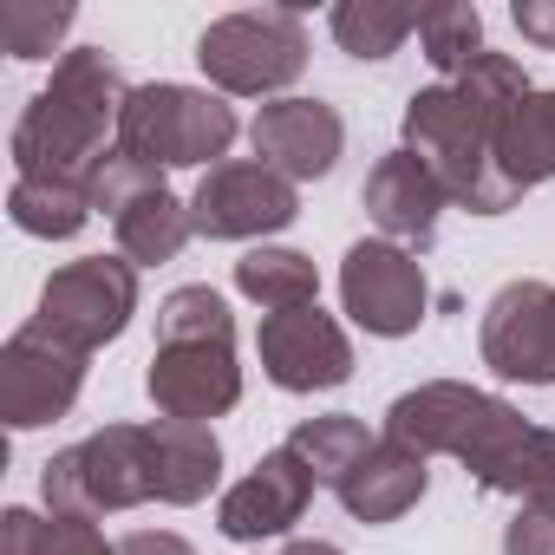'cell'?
Wrapping results in <instances>:
<instances>
[{"mask_svg":"<svg viewBox=\"0 0 555 555\" xmlns=\"http://www.w3.org/2000/svg\"><path fill=\"white\" fill-rule=\"evenodd\" d=\"M157 340H235L229 301L216 288H177L157 308Z\"/></svg>","mask_w":555,"mask_h":555,"instance_id":"cell-27","label":"cell"},{"mask_svg":"<svg viewBox=\"0 0 555 555\" xmlns=\"http://www.w3.org/2000/svg\"><path fill=\"white\" fill-rule=\"evenodd\" d=\"M516 27L535 47H555V8H548V0H516Z\"/></svg>","mask_w":555,"mask_h":555,"instance_id":"cell-31","label":"cell"},{"mask_svg":"<svg viewBox=\"0 0 555 555\" xmlns=\"http://www.w3.org/2000/svg\"><path fill=\"white\" fill-rule=\"evenodd\" d=\"M295 209H301L295 203V183L282 170H268L261 157L216 164L196 183V196H190V222L209 242H248V235H268V229H288Z\"/></svg>","mask_w":555,"mask_h":555,"instance_id":"cell-8","label":"cell"},{"mask_svg":"<svg viewBox=\"0 0 555 555\" xmlns=\"http://www.w3.org/2000/svg\"><path fill=\"white\" fill-rule=\"evenodd\" d=\"M496 131H503V112L464 99L457 86H425L405 105V151L425 157L431 177L444 183V196H457L477 216H496L522 196L496 170Z\"/></svg>","mask_w":555,"mask_h":555,"instance_id":"cell-3","label":"cell"},{"mask_svg":"<svg viewBox=\"0 0 555 555\" xmlns=\"http://www.w3.org/2000/svg\"><path fill=\"white\" fill-rule=\"evenodd\" d=\"M255 347H261V366L282 392H327V386H340L353 373V347L334 327V314H321V308L268 314Z\"/></svg>","mask_w":555,"mask_h":555,"instance_id":"cell-13","label":"cell"},{"mask_svg":"<svg viewBox=\"0 0 555 555\" xmlns=\"http://www.w3.org/2000/svg\"><path fill=\"white\" fill-rule=\"evenodd\" d=\"M73 27V8H34V0H8L0 8V47L14 60H53V40Z\"/></svg>","mask_w":555,"mask_h":555,"instance_id":"cell-28","label":"cell"},{"mask_svg":"<svg viewBox=\"0 0 555 555\" xmlns=\"http://www.w3.org/2000/svg\"><path fill=\"white\" fill-rule=\"evenodd\" d=\"M386 438L412 444L418 457L444 451L457 457L483 490L496 496H522V509H548L555 516V431L522 425L503 399L470 392V386H418L405 399H392L386 412Z\"/></svg>","mask_w":555,"mask_h":555,"instance_id":"cell-1","label":"cell"},{"mask_svg":"<svg viewBox=\"0 0 555 555\" xmlns=\"http://www.w3.org/2000/svg\"><path fill=\"white\" fill-rule=\"evenodd\" d=\"M196 60H203V73L222 92L261 99V92H282V86L301 79V66H308V27L288 8H248V14L216 21L196 40Z\"/></svg>","mask_w":555,"mask_h":555,"instance_id":"cell-6","label":"cell"},{"mask_svg":"<svg viewBox=\"0 0 555 555\" xmlns=\"http://www.w3.org/2000/svg\"><path fill=\"white\" fill-rule=\"evenodd\" d=\"M112 222H118V248H125V261H131V268L170 261V255H177V248L196 235L190 209H183V203L164 190V177H151V183H144V190H138V196H131V203H125Z\"/></svg>","mask_w":555,"mask_h":555,"instance_id":"cell-19","label":"cell"},{"mask_svg":"<svg viewBox=\"0 0 555 555\" xmlns=\"http://www.w3.org/2000/svg\"><path fill=\"white\" fill-rule=\"evenodd\" d=\"M366 209H373V222L392 235V242H431L438 235V209H444V183L431 177V164L425 157H412V151H392V157H379L373 164V177H366Z\"/></svg>","mask_w":555,"mask_h":555,"instance_id":"cell-16","label":"cell"},{"mask_svg":"<svg viewBox=\"0 0 555 555\" xmlns=\"http://www.w3.org/2000/svg\"><path fill=\"white\" fill-rule=\"evenodd\" d=\"M308 496H314V470L282 444V451H268L229 496H222V509H216V522H222V535H235V542H261V535H288L295 522H301V509H308Z\"/></svg>","mask_w":555,"mask_h":555,"instance_id":"cell-14","label":"cell"},{"mask_svg":"<svg viewBox=\"0 0 555 555\" xmlns=\"http://www.w3.org/2000/svg\"><path fill=\"white\" fill-rule=\"evenodd\" d=\"M0 555H112V548H105V535L86 516L8 509V516H0Z\"/></svg>","mask_w":555,"mask_h":555,"instance_id":"cell-23","label":"cell"},{"mask_svg":"<svg viewBox=\"0 0 555 555\" xmlns=\"http://www.w3.org/2000/svg\"><path fill=\"white\" fill-rule=\"evenodd\" d=\"M235 144V112L209 92H190V86H144L125 99V118H118V151L138 157V164H209Z\"/></svg>","mask_w":555,"mask_h":555,"instance_id":"cell-4","label":"cell"},{"mask_svg":"<svg viewBox=\"0 0 555 555\" xmlns=\"http://www.w3.org/2000/svg\"><path fill=\"white\" fill-rule=\"evenodd\" d=\"M483 366L522 386H555V288L509 282L483 314Z\"/></svg>","mask_w":555,"mask_h":555,"instance_id":"cell-12","label":"cell"},{"mask_svg":"<svg viewBox=\"0 0 555 555\" xmlns=\"http://www.w3.org/2000/svg\"><path fill=\"white\" fill-rule=\"evenodd\" d=\"M151 399L164 418L203 425L242 399L235 340H157L151 353Z\"/></svg>","mask_w":555,"mask_h":555,"instance_id":"cell-11","label":"cell"},{"mask_svg":"<svg viewBox=\"0 0 555 555\" xmlns=\"http://www.w3.org/2000/svg\"><path fill=\"white\" fill-rule=\"evenodd\" d=\"M86 216H92V183H66V177H14V222L27 229V235H53V242H66V235H79L86 229Z\"/></svg>","mask_w":555,"mask_h":555,"instance_id":"cell-22","label":"cell"},{"mask_svg":"<svg viewBox=\"0 0 555 555\" xmlns=\"http://www.w3.org/2000/svg\"><path fill=\"white\" fill-rule=\"evenodd\" d=\"M235 288H242L248 301H261L268 314H288V308H314L321 274H314V261L295 255V248H248V255L235 261Z\"/></svg>","mask_w":555,"mask_h":555,"instance_id":"cell-21","label":"cell"},{"mask_svg":"<svg viewBox=\"0 0 555 555\" xmlns=\"http://www.w3.org/2000/svg\"><path fill=\"white\" fill-rule=\"evenodd\" d=\"M282 555H340V548H334V542H288Z\"/></svg>","mask_w":555,"mask_h":555,"instance_id":"cell-32","label":"cell"},{"mask_svg":"<svg viewBox=\"0 0 555 555\" xmlns=\"http://www.w3.org/2000/svg\"><path fill=\"white\" fill-rule=\"evenodd\" d=\"M112 555H196L183 535H170V529H131Z\"/></svg>","mask_w":555,"mask_h":555,"instance_id":"cell-30","label":"cell"},{"mask_svg":"<svg viewBox=\"0 0 555 555\" xmlns=\"http://www.w3.org/2000/svg\"><path fill=\"white\" fill-rule=\"evenodd\" d=\"M418 40H425V60L444 79H457L483 53V21H477V8H425L418 14Z\"/></svg>","mask_w":555,"mask_h":555,"instance_id":"cell-25","label":"cell"},{"mask_svg":"<svg viewBox=\"0 0 555 555\" xmlns=\"http://www.w3.org/2000/svg\"><path fill=\"white\" fill-rule=\"evenodd\" d=\"M151 425H105L99 438L60 451L47 464V503L53 516H105L151 503Z\"/></svg>","mask_w":555,"mask_h":555,"instance_id":"cell-5","label":"cell"},{"mask_svg":"<svg viewBox=\"0 0 555 555\" xmlns=\"http://www.w3.org/2000/svg\"><path fill=\"white\" fill-rule=\"evenodd\" d=\"M340 144H347V125H340V112L321 105V99H274V105H261V118H255V157H261L268 170H282L288 183L327 177L334 157H340Z\"/></svg>","mask_w":555,"mask_h":555,"instance_id":"cell-15","label":"cell"},{"mask_svg":"<svg viewBox=\"0 0 555 555\" xmlns=\"http://www.w3.org/2000/svg\"><path fill=\"white\" fill-rule=\"evenodd\" d=\"M340 295H347V314L386 340H399L425 321V274L399 242H353L347 268H340Z\"/></svg>","mask_w":555,"mask_h":555,"instance_id":"cell-10","label":"cell"},{"mask_svg":"<svg viewBox=\"0 0 555 555\" xmlns=\"http://www.w3.org/2000/svg\"><path fill=\"white\" fill-rule=\"evenodd\" d=\"M131 308H138V268L118 261V255H86V261L60 268L53 282L40 288L34 327H47L73 353H92V347H105V340L125 334Z\"/></svg>","mask_w":555,"mask_h":555,"instance_id":"cell-7","label":"cell"},{"mask_svg":"<svg viewBox=\"0 0 555 555\" xmlns=\"http://www.w3.org/2000/svg\"><path fill=\"white\" fill-rule=\"evenodd\" d=\"M86 386V353L53 340L47 327H21L0 353V412L14 431H34L47 418H66Z\"/></svg>","mask_w":555,"mask_h":555,"instance_id":"cell-9","label":"cell"},{"mask_svg":"<svg viewBox=\"0 0 555 555\" xmlns=\"http://www.w3.org/2000/svg\"><path fill=\"white\" fill-rule=\"evenodd\" d=\"M503 555H555V516L548 509H522L503 535Z\"/></svg>","mask_w":555,"mask_h":555,"instance_id":"cell-29","label":"cell"},{"mask_svg":"<svg viewBox=\"0 0 555 555\" xmlns=\"http://www.w3.org/2000/svg\"><path fill=\"white\" fill-rule=\"evenodd\" d=\"M496 170L509 177V190H535L555 177V92H529L503 131H496Z\"/></svg>","mask_w":555,"mask_h":555,"instance_id":"cell-20","label":"cell"},{"mask_svg":"<svg viewBox=\"0 0 555 555\" xmlns=\"http://www.w3.org/2000/svg\"><path fill=\"white\" fill-rule=\"evenodd\" d=\"M125 79L105 53L79 47L60 60L53 86L27 105L21 131H14V164L21 177H66V183H92V170L105 164V131L125 118Z\"/></svg>","mask_w":555,"mask_h":555,"instance_id":"cell-2","label":"cell"},{"mask_svg":"<svg viewBox=\"0 0 555 555\" xmlns=\"http://www.w3.org/2000/svg\"><path fill=\"white\" fill-rule=\"evenodd\" d=\"M405 34H418V14H405V8H373V0L360 8V0H353V8L334 14V40L353 60H386V53H399Z\"/></svg>","mask_w":555,"mask_h":555,"instance_id":"cell-26","label":"cell"},{"mask_svg":"<svg viewBox=\"0 0 555 555\" xmlns=\"http://www.w3.org/2000/svg\"><path fill=\"white\" fill-rule=\"evenodd\" d=\"M216 470H222V444H216L209 425H183V418L151 425V490H157V503H203Z\"/></svg>","mask_w":555,"mask_h":555,"instance_id":"cell-18","label":"cell"},{"mask_svg":"<svg viewBox=\"0 0 555 555\" xmlns=\"http://www.w3.org/2000/svg\"><path fill=\"white\" fill-rule=\"evenodd\" d=\"M334 490H340V503L360 522H392V516H405L425 496V457L412 444H399V438H373V451Z\"/></svg>","mask_w":555,"mask_h":555,"instance_id":"cell-17","label":"cell"},{"mask_svg":"<svg viewBox=\"0 0 555 555\" xmlns=\"http://www.w3.org/2000/svg\"><path fill=\"white\" fill-rule=\"evenodd\" d=\"M288 451L314 470V483H340V477L373 451V438H366V425H360V418L334 412V418H308V425L288 438Z\"/></svg>","mask_w":555,"mask_h":555,"instance_id":"cell-24","label":"cell"}]
</instances>
